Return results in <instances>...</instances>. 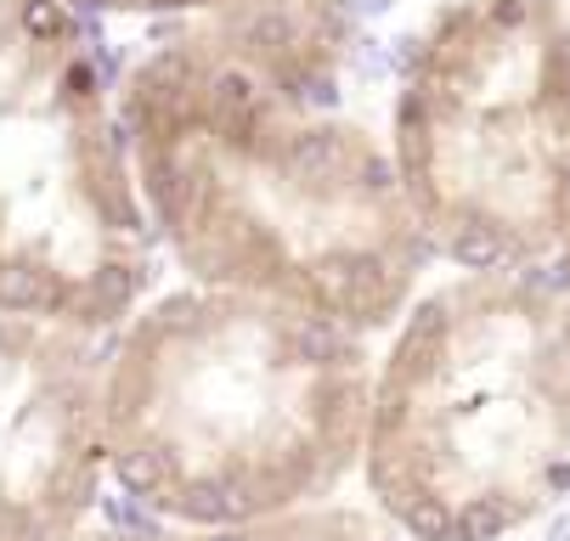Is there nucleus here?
Listing matches in <instances>:
<instances>
[{"label": "nucleus", "instance_id": "nucleus-1", "mask_svg": "<svg viewBox=\"0 0 570 541\" xmlns=\"http://www.w3.org/2000/svg\"><path fill=\"white\" fill-rule=\"evenodd\" d=\"M340 0H260L170 29L119 85L148 220L186 288L385 333L430 266L390 141L340 108Z\"/></svg>", "mask_w": 570, "mask_h": 541}, {"label": "nucleus", "instance_id": "nucleus-2", "mask_svg": "<svg viewBox=\"0 0 570 541\" xmlns=\"http://www.w3.org/2000/svg\"><path fill=\"white\" fill-rule=\"evenodd\" d=\"M373 367L362 333L311 311L175 288L108 344V474L186 535L322 508L362 474Z\"/></svg>", "mask_w": 570, "mask_h": 541}, {"label": "nucleus", "instance_id": "nucleus-3", "mask_svg": "<svg viewBox=\"0 0 570 541\" xmlns=\"http://www.w3.org/2000/svg\"><path fill=\"white\" fill-rule=\"evenodd\" d=\"M362 485L407 541H503L570 497L559 271H458L418 293L373 367Z\"/></svg>", "mask_w": 570, "mask_h": 541}, {"label": "nucleus", "instance_id": "nucleus-4", "mask_svg": "<svg viewBox=\"0 0 570 541\" xmlns=\"http://www.w3.org/2000/svg\"><path fill=\"white\" fill-rule=\"evenodd\" d=\"M390 159L458 271L570 266V7L441 0L407 34Z\"/></svg>", "mask_w": 570, "mask_h": 541}, {"label": "nucleus", "instance_id": "nucleus-5", "mask_svg": "<svg viewBox=\"0 0 570 541\" xmlns=\"http://www.w3.org/2000/svg\"><path fill=\"white\" fill-rule=\"evenodd\" d=\"M153 260L119 96L79 18L63 0H0V316L119 333Z\"/></svg>", "mask_w": 570, "mask_h": 541}, {"label": "nucleus", "instance_id": "nucleus-6", "mask_svg": "<svg viewBox=\"0 0 570 541\" xmlns=\"http://www.w3.org/2000/svg\"><path fill=\"white\" fill-rule=\"evenodd\" d=\"M108 350L0 316V541H79L108 474Z\"/></svg>", "mask_w": 570, "mask_h": 541}, {"label": "nucleus", "instance_id": "nucleus-7", "mask_svg": "<svg viewBox=\"0 0 570 541\" xmlns=\"http://www.w3.org/2000/svg\"><path fill=\"white\" fill-rule=\"evenodd\" d=\"M181 541H407L396 524H385L367 508H340V502H322V508H300V513H282L266 524H244V530H209V535H186Z\"/></svg>", "mask_w": 570, "mask_h": 541}, {"label": "nucleus", "instance_id": "nucleus-8", "mask_svg": "<svg viewBox=\"0 0 570 541\" xmlns=\"http://www.w3.org/2000/svg\"><path fill=\"white\" fill-rule=\"evenodd\" d=\"M74 12H119V18H215V12H237V7H260V0H63Z\"/></svg>", "mask_w": 570, "mask_h": 541}, {"label": "nucleus", "instance_id": "nucleus-9", "mask_svg": "<svg viewBox=\"0 0 570 541\" xmlns=\"http://www.w3.org/2000/svg\"><path fill=\"white\" fill-rule=\"evenodd\" d=\"M559 277H564V288H570V266H564V271H559Z\"/></svg>", "mask_w": 570, "mask_h": 541}]
</instances>
